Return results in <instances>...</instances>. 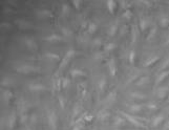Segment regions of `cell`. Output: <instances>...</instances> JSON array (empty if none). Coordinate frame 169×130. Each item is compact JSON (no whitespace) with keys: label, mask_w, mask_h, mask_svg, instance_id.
<instances>
[{"label":"cell","mask_w":169,"mask_h":130,"mask_svg":"<svg viewBox=\"0 0 169 130\" xmlns=\"http://www.w3.org/2000/svg\"><path fill=\"white\" fill-rule=\"evenodd\" d=\"M15 69L18 71V73H21V74H31V73H35V71H38L39 68L35 67L33 65H27V64H21L18 65L15 67Z\"/></svg>","instance_id":"cell-1"},{"label":"cell","mask_w":169,"mask_h":130,"mask_svg":"<svg viewBox=\"0 0 169 130\" xmlns=\"http://www.w3.org/2000/svg\"><path fill=\"white\" fill-rule=\"evenodd\" d=\"M74 55H75V51H74V49H69V51H67V53L65 54V56L63 57L62 61H61V63H60L59 69H62L63 67H65V66L67 65V63L71 61V59L74 57Z\"/></svg>","instance_id":"cell-2"},{"label":"cell","mask_w":169,"mask_h":130,"mask_svg":"<svg viewBox=\"0 0 169 130\" xmlns=\"http://www.w3.org/2000/svg\"><path fill=\"white\" fill-rule=\"evenodd\" d=\"M47 120H48V125L51 126L52 129L56 130L57 129V114L55 111H49L47 113Z\"/></svg>","instance_id":"cell-3"},{"label":"cell","mask_w":169,"mask_h":130,"mask_svg":"<svg viewBox=\"0 0 169 130\" xmlns=\"http://www.w3.org/2000/svg\"><path fill=\"white\" fill-rule=\"evenodd\" d=\"M123 116H124L125 119H126L128 122H130L133 126H137V127H143V124H141L139 121H137L135 116H131L130 114H127V113H125V112H123Z\"/></svg>","instance_id":"cell-4"},{"label":"cell","mask_w":169,"mask_h":130,"mask_svg":"<svg viewBox=\"0 0 169 130\" xmlns=\"http://www.w3.org/2000/svg\"><path fill=\"white\" fill-rule=\"evenodd\" d=\"M23 42H24V44H25V46L28 49H31V51L37 49V43L33 39H31V38H25V39L23 40Z\"/></svg>","instance_id":"cell-5"},{"label":"cell","mask_w":169,"mask_h":130,"mask_svg":"<svg viewBox=\"0 0 169 130\" xmlns=\"http://www.w3.org/2000/svg\"><path fill=\"white\" fill-rule=\"evenodd\" d=\"M108 68H109V73L111 76H116L117 74V65L115 59H110L108 61Z\"/></svg>","instance_id":"cell-6"},{"label":"cell","mask_w":169,"mask_h":130,"mask_svg":"<svg viewBox=\"0 0 169 130\" xmlns=\"http://www.w3.org/2000/svg\"><path fill=\"white\" fill-rule=\"evenodd\" d=\"M28 88L31 89L32 91H41L45 90V86L42 84H38V83H32V84L28 85Z\"/></svg>","instance_id":"cell-7"},{"label":"cell","mask_w":169,"mask_h":130,"mask_svg":"<svg viewBox=\"0 0 169 130\" xmlns=\"http://www.w3.org/2000/svg\"><path fill=\"white\" fill-rule=\"evenodd\" d=\"M169 76V70H163L162 73H161L160 75L158 76V78H157V85H159V84H161V83L163 82L164 80L166 79L167 77Z\"/></svg>","instance_id":"cell-8"},{"label":"cell","mask_w":169,"mask_h":130,"mask_svg":"<svg viewBox=\"0 0 169 130\" xmlns=\"http://www.w3.org/2000/svg\"><path fill=\"white\" fill-rule=\"evenodd\" d=\"M45 40L46 41H49V42H59V41H62V37L61 36H59V35H49V36H47V37L45 38Z\"/></svg>","instance_id":"cell-9"},{"label":"cell","mask_w":169,"mask_h":130,"mask_svg":"<svg viewBox=\"0 0 169 130\" xmlns=\"http://www.w3.org/2000/svg\"><path fill=\"white\" fill-rule=\"evenodd\" d=\"M71 75L73 78H79V77L86 76V74H85L83 70H81V69H71Z\"/></svg>","instance_id":"cell-10"},{"label":"cell","mask_w":169,"mask_h":130,"mask_svg":"<svg viewBox=\"0 0 169 130\" xmlns=\"http://www.w3.org/2000/svg\"><path fill=\"white\" fill-rule=\"evenodd\" d=\"M38 16L41 18H46V17L52 16V14H51V12L47 11V10H42V11L38 12Z\"/></svg>","instance_id":"cell-11"},{"label":"cell","mask_w":169,"mask_h":130,"mask_svg":"<svg viewBox=\"0 0 169 130\" xmlns=\"http://www.w3.org/2000/svg\"><path fill=\"white\" fill-rule=\"evenodd\" d=\"M107 9L110 13H113L115 10H116V2L115 1H107Z\"/></svg>","instance_id":"cell-12"},{"label":"cell","mask_w":169,"mask_h":130,"mask_svg":"<svg viewBox=\"0 0 169 130\" xmlns=\"http://www.w3.org/2000/svg\"><path fill=\"white\" fill-rule=\"evenodd\" d=\"M164 120V116H155V119H153V121H152V126H158V125H160L161 123H162V121Z\"/></svg>","instance_id":"cell-13"},{"label":"cell","mask_w":169,"mask_h":130,"mask_svg":"<svg viewBox=\"0 0 169 130\" xmlns=\"http://www.w3.org/2000/svg\"><path fill=\"white\" fill-rule=\"evenodd\" d=\"M167 92H168L167 88H160V89L158 90V96L159 98H161V99H163V98L166 96Z\"/></svg>","instance_id":"cell-14"},{"label":"cell","mask_w":169,"mask_h":130,"mask_svg":"<svg viewBox=\"0 0 169 130\" xmlns=\"http://www.w3.org/2000/svg\"><path fill=\"white\" fill-rule=\"evenodd\" d=\"M2 98H3V100H4V101L8 103L10 100H11V98H12V92H11V91H9V90L3 91Z\"/></svg>","instance_id":"cell-15"},{"label":"cell","mask_w":169,"mask_h":130,"mask_svg":"<svg viewBox=\"0 0 169 130\" xmlns=\"http://www.w3.org/2000/svg\"><path fill=\"white\" fill-rule=\"evenodd\" d=\"M158 60H159V57H153V58H149V59L147 60L146 62L144 63V65H145V66H150V65H152L153 63L157 62Z\"/></svg>","instance_id":"cell-16"},{"label":"cell","mask_w":169,"mask_h":130,"mask_svg":"<svg viewBox=\"0 0 169 130\" xmlns=\"http://www.w3.org/2000/svg\"><path fill=\"white\" fill-rule=\"evenodd\" d=\"M140 27L142 31H145L148 27V21L146 19H141L140 20Z\"/></svg>","instance_id":"cell-17"},{"label":"cell","mask_w":169,"mask_h":130,"mask_svg":"<svg viewBox=\"0 0 169 130\" xmlns=\"http://www.w3.org/2000/svg\"><path fill=\"white\" fill-rule=\"evenodd\" d=\"M148 82H149V78L148 77H142V78H140V80H139L138 82H137V84L141 86V85L147 84Z\"/></svg>","instance_id":"cell-18"},{"label":"cell","mask_w":169,"mask_h":130,"mask_svg":"<svg viewBox=\"0 0 169 130\" xmlns=\"http://www.w3.org/2000/svg\"><path fill=\"white\" fill-rule=\"evenodd\" d=\"M160 24L162 25V27H167V26L169 25V19H168V18H166V17L161 18Z\"/></svg>","instance_id":"cell-19"},{"label":"cell","mask_w":169,"mask_h":130,"mask_svg":"<svg viewBox=\"0 0 169 130\" xmlns=\"http://www.w3.org/2000/svg\"><path fill=\"white\" fill-rule=\"evenodd\" d=\"M45 57L46 58H48L49 60H59V56L56 54H52V53H46V55H45Z\"/></svg>","instance_id":"cell-20"},{"label":"cell","mask_w":169,"mask_h":130,"mask_svg":"<svg viewBox=\"0 0 169 130\" xmlns=\"http://www.w3.org/2000/svg\"><path fill=\"white\" fill-rule=\"evenodd\" d=\"M61 31H62V34H63V36H66V37H68V36H71L73 35V31H69L68 28H66V27H61Z\"/></svg>","instance_id":"cell-21"},{"label":"cell","mask_w":169,"mask_h":130,"mask_svg":"<svg viewBox=\"0 0 169 130\" xmlns=\"http://www.w3.org/2000/svg\"><path fill=\"white\" fill-rule=\"evenodd\" d=\"M96 31H97V24H95V23H89V25H88V31H89L90 34H93Z\"/></svg>","instance_id":"cell-22"},{"label":"cell","mask_w":169,"mask_h":130,"mask_svg":"<svg viewBox=\"0 0 169 130\" xmlns=\"http://www.w3.org/2000/svg\"><path fill=\"white\" fill-rule=\"evenodd\" d=\"M115 48H116V44H115V43H107L106 45H105V51H113Z\"/></svg>","instance_id":"cell-23"},{"label":"cell","mask_w":169,"mask_h":130,"mask_svg":"<svg viewBox=\"0 0 169 130\" xmlns=\"http://www.w3.org/2000/svg\"><path fill=\"white\" fill-rule=\"evenodd\" d=\"M117 29H118V26L115 24V25H111L109 28V31H108V34H109V36H115V34H116Z\"/></svg>","instance_id":"cell-24"},{"label":"cell","mask_w":169,"mask_h":130,"mask_svg":"<svg viewBox=\"0 0 169 130\" xmlns=\"http://www.w3.org/2000/svg\"><path fill=\"white\" fill-rule=\"evenodd\" d=\"M105 85H106V79L103 78V79H101L100 80V82H99V88H100L101 90H103L105 88Z\"/></svg>","instance_id":"cell-25"},{"label":"cell","mask_w":169,"mask_h":130,"mask_svg":"<svg viewBox=\"0 0 169 130\" xmlns=\"http://www.w3.org/2000/svg\"><path fill=\"white\" fill-rule=\"evenodd\" d=\"M16 118H15L14 114H12V116H10V120H9V126L10 127H14V124H15V122H16Z\"/></svg>","instance_id":"cell-26"},{"label":"cell","mask_w":169,"mask_h":130,"mask_svg":"<svg viewBox=\"0 0 169 130\" xmlns=\"http://www.w3.org/2000/svg\"><path fill=\"white\" fill-rule=\"evenodd\" d=\"M141 109H142L141 105H133V106L130 107V110H131V111H137V112L141 111Z\"/></svg>","instance_id":"cell-27"},{"label":"cell","mask_w":169,"mask_h":130,"mask_svg":"<svg viewBox=\"0 0 169 130\" xmlns=\"http://www.w3.org/2000/svg\"><path fill=\"white\" fill-rule=\"evenodd\" d=\"M131 96H133V98H138V99H145V98H146L145 94H142V93H140V92H133Z\"/></svg>","instance_id":"cell-28"},{"label":"cell","mask_w":169,"mask_h":130,"mask_svg":"<svg viewBox=\"0 0 169 130\" xmlns=\"http://www.w3.org/2000/svg\"><path fill=\"white\" fill-rule=\"evenodd\" d=\"M18 24H20V27L21 28H28V26H30V23L28 22H25V21H19V22H17Z\"/></svg>","instance_id":"cell-29"},{"label":"cell","mask_w":169,"mask_h":130,"mask_svg":"<svg viewBox=\"0 0 169 130\" xmlns=\"http://www.w3.org/2000/svg\"><path fill=\"white\" fill-rule=\"evenodd\" d=\"M108 116H109V114H108L106 111H103V112H100V114H99V119L100 120H105Z\"/></svg>","instance_id":"cell-30"},{"label":"cell","mask_w":169,"mask_h":130,"mask_svg":"<svg viewBox=\"0 0 169 130\" xmlns=\"http://www.w3.org/2000/svg\"><path fill=\"white\" fill-rule=\"evenodd\" d=\"M155 33H157V28H153V29H151V31L149 33V35H148V37H147V39L150 40L151 38H153L155 36Z\"/></svg>","instance_id":"cell-31"},{"label":"cell","mask_w":169,"mask_h":130,"mask_svg":"<svg viewBox=\"0 0 169 130\" xmlns=\"http://www.w3.org/2000/svg\"><path fill=\"white\" fill-rule=\"evenodd\" d=\"M166 68H169V58L164 61V64L161 66V69H166Z\"/></svg>","instance_id":"cell-32"},{"label":"cell","mask_w":169,"mask_h":130,"mask_svg":"<svg viewBox=\"0 0 169 130\" xmlns=\"http://www.w3.org/2000/svg\"><path fill=\"white\" fill-rule=\"evenodd\" d=\"M135 51H130V53H129V62L130 63H133V61H135Z\"/></svg>","instance_id":"cell-33"},{"label":"cell","mask_w":169,"mask_h":130,"mask_svg":"<svg viewBox=\"0 0 169 130\" xmlns=\"http://www.w3.org/2000/svg\"><path fill=\"white\" fill-rule=\"evenodd\" d=\"M68 12H69V6L67 4H63L62 5V13L63 14H67Z\"/></svg>","instance_id":"cell-34"},{"label":"cell","mask_w":169,"mask_h":130,"mask_svg":"<svg viewBox=\"0 0 169 130\" xmlns=\"http://www.w3.org/2000/svg\"><path fill=\"white\" fill-rule=\"evenodd\" d=\"M124 123V119H122V118H117L116 119V122H115V124L116 126H119V125H121Z\"/></svg>","instance_id":"cell-35"},{"label":"cell","mask_w":169,"mask_h":130,"mask_svg":"<svg viewBox=\"0 0 169 130\" xmlns=\"http://www.w3.org/2000/svg\"><path fill=\"white\" fill-rule=\"evenodd\" d=\"M83 127H84V125L82 124V123H78V124L75 126V128H74V130H82L83 129Z\"/></svg>","instance_id":"cell-36"},{"label":"cell","mask_w":169,"mask_h":130,"mask_svg":"<svg viewBox=\"0 0 169 130\" xmlns=\"http://www.w3.org/2000/svg\"><path fill=\"white\" fill-rule=\"evenodd\" d=\"M68 85H69V80H68V79H64V80H63V82H62V86H63V87L66 88Z\"/></svg>","instance_id":"cell-37"},{"label":"cell","mask_w":169,"mask_h":130,"mask_svg":"<svg viewBox=\"0 0 169 130\" xmlns=\"http://www.w3.org/2000/svg\"><path fill=\"white\" fill-rule=\"evenodd\" d=\"M130 16H131V13H130V11H128V10H126L124 13V17H128L129 18Z\"/></svg>","instance_id":"cell-38"},{"label":"cell","mask_w":169,"mask_h":130,"mask_svg":"<svg viewBox=\"0 0 169 130\" xmlns=\"http://www.w3.org/2000/svg\"><path fill=\"white\" fill-rule=\"evenodd\" d=\"M80 2H81V1H77V0H74V1H73L74 5L76 6V8H79V6H80Z\"/></svg>","instance_id":"cell-39"},{"label":"cell","mask_w":169,"mask_h":130,"mask_svg":"<svg viewBox=\"0 0 169 130\" xmlns=\"http://www.w3.org/2000/svg\"><path fill=\"white\" fill-rule=\"evenodd\" d=\"M93 43H95L96 45H100V44H101V40L97 39V40H95V41H93Z\"/></svg>","instance_id":"cell-40"},{"label":"cell","mask_w":169,"mask_h":130,"mask_svg":"<svg viewBox=\"0 0 169 130\" xmlns=\"http://www.w3.org/2000/svg\"><path fill=\"white\" fill-rule=\"evenodd\" d=\"M148 107L151 108V109H155V108H157V106H155V105H152V104H148Z\"/></svg>","instance_id":"cell-41"},{"label":"cell","mask_w":169,"mask_h":130,"mask_svg":"<svg viewBox=\"0 0 169 130\" xmlns=\"http://www.w3.org/2000/svg\"><path fill=\"white\" fill-rule=\"evenodd\" d=\"M59 102H60V106H62V108H64V104H63V100H62V99H59Z\"/></svg>","instance_id":"cell-42"},{"label":"cell","mask_w":169,"mask_h":130,"mask_svg":"<svg viewBox=\"0 0 169 130\" xmlns=\"http://www.w3.org/2000/svg\"><path fill=\"white\" fill-rule=\"evenodd\" d=\"M166 44L167 45H169V36H168V38H167V40H166Z\"/></svg>","instance_id":"cell-43"},{"label":"cell","mask_w":169,"mask_h":130,"mask_svg":"<svg viewBox=\"0 0 169 130\" xmlns=\"http://www.w3.org/2000/svg\"><path fill=\"white\" fill-rule=\"evenodd\" d=\"M116 130H120V129H116Z\"/></svg>","instance_id":"cell-44"}]
</instances>
